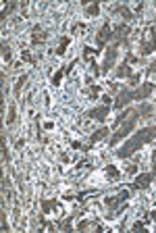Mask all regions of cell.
Wrapping results in <instances>:
<instances>
[{"label":"cell","instance_id":"6da1fadb","mask_svg":"<svg viewBox=\"0 0 156 233\" xmlns=\"http://www.w3.org/2000/svg\"><path fill=\"white\" fill-rule=\"evenodd\" d=\"M110 38H113V34H110V27H108V25H104L102 29H100V34H98V46L102 48V46H104V42H106V40H110Z\"/></svg>","mask_w":156,"mask_h":233},{"label":"cell","instance_id":"7a4b0ae2","mask_svg":"<svg viewBox=\"0 0 156 233\" xmlns=\"http://www.w3.org/2000/svg\"><path fill=\"white\" fill-rule=\"evenodd\" d=\"M131 98H133V94H131V92H121V94H119V98H117V102H114V106H117V108H123V106L129 102Z\"/></svg>","mask_w":156,"mask_h":233},{"label":"cell","instance_id":"3957f363","mask_svg":"<svg viewBox=\"0 0 156 233\" xmlns=\"http://www.w3.org/2000/svg\"><path fill=\"white\" fill-rule=\"evenodd\" d=\"M106 114H108V106H100V108H96V110H90V117H94L98 121H104Z\"/></svg>","mask_w":156,"mask_h":233},{"label":"cell","instance_id":"277c9868","mask_svg":"<svg viewBox=\"0 0 156 233\" xmlns=\"http://www.w3.org/2000/svg\"><path fill=\"white\" fill-rule=\"evenodd\" d=\"M150 181H152V175H150V173L139 175L138 179H135V187H142V190H144V187H148V185H150Z\"/></svg>","mask_w":156,"mask_h":233},{"label":"cell","instance_id":"5b68a950","mask_svg":"<svg viewBox=\"0 0 156 233\" xmlns=\"http://www.w3.org/2000/svg\"><path fill=\"white\" fill-rule=\"evenodd\" d=\"M106 133H108V129H98L94 133V135H92V138H90V144H94V142H98V139H102V138H106Z\"/></svg>","mask_w":156,"mask_h":233},{"label":"cell","instance_id":"8992f818","mask_svg":"<svg viewBox=\"0 0 156 233\" xmlns=\"http://www.w3.org/2000/svg\"><path fill=\"white\" fill-rule=\"evenodd\" d=\"M117 75L119 77H127V75H131V69L127 65H121V69H117Z\"/></svg>","mask_w":156,"mask_h":233},{"label":"cell","instance_id":"52a82bcc","mask_svg":"<svg viewBox=\"0 0 156 233\" xmlns=\"http://www.w3.org/2000/svg\"><path fill=\"white\" fill-rule=\"evenodd\" d=\"M44 38H46V35H44L42 31H40V27H35V34H34V38H31V42H34V44H38V42H42Z\"/></svg>","mask_w":156,"mask_h":233},{"label":"cell","instance_id":"ba28073f","mask_svg":"<svg viewBox=\"0 0 156 233\" xmlns=\"http://www.w3.org/2000/svg\"><path fill=\"white\" fill-rule=\"evenodd\" d=\"M69 42H71L69 38H62V40H61V48L56 50V54H65V50H67V44H69Z\"/></svg>","mask_w":156,"mask_h":233},{"label":"cell","instance_id":"9c48e42d","mask_svg":"<svg viewBox=\"0 0 156 233\" xmlns=\"http://www.w3.org/2000/svg\"><path fill=\"white\" fill-rule=\"evenodd\" d=\"M2 58H4V61H6V62L10 61V48H9V46H6V44L2 46Z\"/></svg>","mask_w":156,"mask_h":233},{"label":"cell","instance_id":"30bf717a","mask_svg":"<svg viewBox=\"0 0 156 233\" xmlns=\"http://www.w3.org/2000/svg\"><path fill=\"white\" fill-rule=\"evenodd\" d=\"M117 10H119V13L123 15V19H131V13L125 9V6H117Z\"/></svg>","mask_w":156,"mask_h":233},{"label":"cell","instance_id":"8fae6325","mask_svg":"<svg viewBox=\"0 0 156 233\" xmlns=\"http://www.w3.org/2000/svg\"><path fill=\"white\" fill-rule=\"evenodd\" d=\"M62 73H65V71H56V73H54V77H52V83H54V86H58V81L62 79Z\"/></svg>","mask_w":156,"mask_h":233},{"label":"cell","instance_id":"7c38bea8","mask_svg":"<svg viewBox=\"0 0 156 233\" xmlns=\"http://www.w3.org/2000/svg\"><path fill=\"white\" fill-rule=\"evenodd\" d=\"M106 173H108V175H110V177H119V171H117V169H114L113 164H108V167H106Z\"/></svg>","mask_w":156,"mask_h":233},{"label":"cell","instance_id":"4fadbf2b","mask_svg":"<svg viewBox=\"0 0 156 233\" xmlns=\"http://www.w3.org/2000/svg\"><path fill=\"white\" fill-rule=\"evenodd\" d=\"M21 58H23V61H29V62H35V61H34V56H31V54H29L27 50L21 52Z\"/></svg>","mask_w":156,"mask_h":233},{"label":"cell","instance_id":"5bb4252c","mask_svg":"<svg viewBox=\"0 0 156 233\" xmlns=\"http://www.w3.org/2000/svg\"><path fill=\"white\" fill-rule=\"evenodd\" d=\"M98 4H92V6H87V13H90V15H98Z\"/></svg>","mask_w":156,"mask_h":233},{"label":"cell","instance_id":"9a60e30c","mask_svg":"<svg viewBox=\"0 0 156 233\" xmlns=\"http://www.w3.org/2000/svg\"><path fill=\"white\" fill-rule=\"evenodd\" d=\"M15 121V108H10V112H9V119H6V123H13Z\"/></svg>","mask_w":156,"mask_h":233},{"label":"cell","instance_id":"2e32d148","mask_svg":"<svg viewBox=\"0 0 156 233\" xmlns=\"http://www.w3.org/2000/svg\"><path fill=\"white\" fill-rule=\"evenodd\" d=\"M150 110H152V108H150L148 104H146V106H142V114H150Z\"/></svg>","mask_w":156,"mask_h":233},{"label":"cell","instance_id":"e0dca14e","mask_svg":"<svg viewBox=\"0 0 156 233\" xmlns=\"http://www.w3.org/2000/svg\"><path fill=\"white\" fill-rule=\"evenodd\" d=\"M71 148H75V150H77V148H81V144H79V142H71Z\"/></svg>","mask_w":156,"mask_h":233}]
</instances>
